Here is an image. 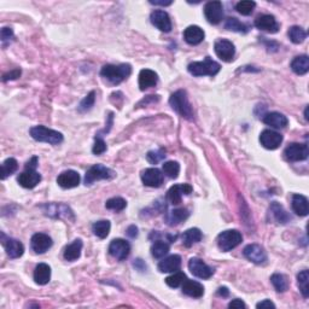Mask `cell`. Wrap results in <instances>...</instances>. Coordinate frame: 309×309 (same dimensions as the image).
I'll return each instance as SVG.
<instances>
[{
	"label": "cell",
	"mask_w": 309,
	"mask_h": 309,
	"mask_svg": "<svg viewBox=\"0 0 309 309\" xmlns=\"http://www.w3.org/2000/svg\"><path fill=\"white\" fill-rule=\"evenodd\" d=\"M169 104L172 107L174 112H176L180 116L186 120H193V110L188 101L187 93L184 89H179V91L174 92L169 98Z\"/></svg>",
	"instance_id": "obj_1"
},
{
	"label": "cell",
	"mask_w": 309,
	"mask_h": 309,
	"mask_svg": "<svg viewBox=\"0 0 309 309\" xmlns=\"http://www.w3.org/2000/svg\"><path fill=\"white\" fill-rule=\"evenodd\" d=\"M132 73V68L130 64H120V65H113L107 64L101 68L100 75L107 79L113 85H119L122 81H125L130 76Z\"/></svg>",
	"instance_id": "obj_2"
},
{
	"label": "cell",
	"mask_w": 309,
	"mask_h": 309,
	"mask_svg": "<svg viewBox=\"0 0 309 309\" xmlns=\"http://www.w3.org/2000/svg\"><path fill=\"white\" fill-rule=\"evenodd\" d=\"M188 73L193 76H215L220 71L221 65L213 61L211 57H205L203 62H193L188 65Z\"/></svg>",
	"instance_id": "obj_3"
},
{
	"label": "cell",
	"mask_w": 309,
	"mask_h": 309,
	"mask_svg": "<svg viewBox=\"0 0 309 309\" xmlns=\"http://www.w3.org/2000/svg\"><path fill=\"white\" fill-rule=\"evenodd\" d=\"M31 136L33 139L40 143H47L51 145H58L63 142V134L55 130L45 127V126H35L31 128Z\"/></svg>",
	"instance_id": "obj_4"
},
{
	"label": "cell",
	"mask_w": 309,
	"mask_h": 309,
	"mask_svg": "<svg viewBox=\"0 0 309 309\" xmlns=\"http://www.w3.org/2000/svg\"><path fill=\"white\" fill-rule=\"evenodd\" d=\"M243 241V236L237 230H227L221 232L218 237V245L221 250L227 253L235 249L241 244Z\"/></svg>",
	"instance_id": "obj_5"
},
{
	"label": "cell",
	"mask_w": 309,
	"mask_h": 309,
	"mask_svg": "<svg viewBox=\"0 0 309 309\" xmlns=\"http://www.w3.org/2000/svg\"><path fill=\"white\" fill-rule=\"evenodd\" d=\"M116 173L110 168L103 166V164H94L86 172L85 184L92 185L93 182L99 181V180L113 179Z\"/></svg>",
	"instance_id": "obj_6"
},
{
	"label": "cell",
	"mask_w": 309,
	"mask_h": 309,
	"mask_svg": "<svg viewBox=\"0 0 309 309\" xmlns=\"http://www.w3.org/2000/svg\"><path fill=\"white\" fill-rule=\"evenodd\" d=\"M308 146L307 144H298L293 143L290 144L286 149H285L284 155L286 157L287 161L291 162H298V161H304L308 157Z\"/></svg>",
	"instance_id": "obj_7"
},
{
	"label": "cell",
	"mask_w": 309,
	"mask_h": 309,
	"mask_svg": "<svg viewBox=\"0 0 309 309\" xmlns=\"http://www.w3.org/2000/svg\"><path fill=\"white\" fill-rule=\"evenodd\" d=\"M215 53L220 59L224 62H232L236 55V47L235 45L226 39H220L215 43Z\"/></svg>",
	"instance_id": "obj_8"
},
{
	"label": "cell",
	"mask_w": 309,
	"mask_h": 309,
	"mask_svg": "<svg viewBox=\"0 0 309 309\" xmlns=\"http://www.w3.org/2000/svg\"><path fill=\"white\" fill-rule=\"evenodd\" d=\"M131 253V245L130 243L125 239L118 238L114 239V241L110 243L109 245V254L112 255L113 257H115L116 260L119 261H124L130 256Z\"/></svg>",
	"instance_id": "obj_9"
},
{
	"label": "cell",
	"mask_w": 309,
	"mask_h": 309,
	"mask_svg": "<svg viewBox=\"0 0 309 309\" xmlns=\"http://www.w3.org/2000/svg\"><path fill=\"white\" fill-rule=\"evenodd\" d=\"M188 268H190L191 273L194 277L200 279H209L214 274V269L207 265L205 262H203V260L198 259V257H192L188 261Z\"/></svg>",
	"instance_id": "obj_10"
},
{
	"label": "cell",
	"mask_w": 309,
	"mask_h": 309,
	"mask_svg": "<svg viewBox=\"0 0 309 309\" xmlns=\"http://www.w3.org/2000/svg\"><path fill=\"white\" fill-rule=\"evenodd\" d=\"M204 15L212 25H219L224 17V7L220 2H209L204 7Z\"/></svg>",
	"instance_id": "obj_11"
},
{
	"label": "cell",
	"mask_w": 309,
	"mask_h": 309,
	"mask_svg": "<svg viewBox=\"0 0 309 309\" xmlns=\"http://www.w3.org/2000/svg\"><path fill=\"white\" fill-rule=\"evenodd\" d=\"M243 254L249 261L256 265H263L267 261L266 250L259 244H249L244 248Z\"/></svg>",
	"instance_id": "obj_12"
},
{
	"label": "cell",
	"mask_w": 309,
	"mask_h": 309,
	"mask_svg": "<svg viewBox=\"0 0 309 309\" xmlns=\"http://www.w3.org/2000/svg\"><path fill=\"white\" fill-rule=\"evenodd\" d=\"M2 243L4 245L5 250H7L9 257H11V259H19L25 253V247H23L22 243L17 241V239L7 237L4 233H2Z\"/></svg>",
	"instance_id": "obj_13"
},
{
	"label": "cell",
	"mask_w": 309,
	"mask_h": 309,
	"mask_svg": "<svg viewBox=\"0 0 309 309\" xmlns=\"http://www.w3.org/2000/svg\"><path fill=\"white\" fill-rule=\"evenodd\" d=\"M260 142L263 148L268 150H275L283 143V136L275 131L265 130L260 134Z\"/></svg>",
	"instance_id": "obj_14"
},
{
	"label": "cell",
	"mask_w": 309,
	"mask_h": 309,
	"mask_svg": "<svg viewBox=\"0 0 309 309\" xmlns=\"http://www.w3.org/2000/svg\"><path fill=\"white\" fill-rule=\"evenodd\" d=\"M193 191L191 185L188 184H179V185H174L169 188L167 192V199L168 202H170L174 205L176 204L181 203V198L185 194H190Z\"/></svg>",
	"instance_id": "obj_15"
},
{
	"label": "cell",
	"mask_w": 309,
	"mask_h": 309,
	"mask_svg": "<svg viewBox=\"0 0 309 309\" xmlns=\"http://www.w3.org/2000/svg\"><path fill=\"white\" fill-rule=\"evenodd\" d=\"M151 23L156 28L160 29L161 32L169 33L172 31V21H170L169 15L163 10H156L150 16Z\"/></svg>",
	"instance_id": "obj_16"
},
{
	"label": "cell",
	"mask_w": 309,
	"mask_h": 309,
	"mask_svg": "<svg viewBox=\"0 0 309 309\" xmlns=\"http://www.w3.org/2000/svg\"><path fill=\"white\" fill-rule=\"evenodd\" d=\"M53 242L49 235L45 233H35L31 239V247L33 251L37 254L46 253L49 249L52 247Z\"/></svg>",
	"instance_id": "obj_17"
},
{
	"label": "cell",
	"mask_w": 309,
	"mask_h": 309,
	"mask_svg": "<svg viewBox=\"0 0 309 309\" xmlns=\"http://www.w3.org/2000/svg\"><path fill=\"white\" fill-rule=\"evenodd\" d=\"M19 184L25 188H34L41 181V175L37 172V169L26 168L23 173H21L17 178Z\"/></svg>",
	"instance_id": "obj_18"
},
{
	"label": "cell",
	"mask_w": 309,
	"mask_h": 309,
	"mask_svg": "<svg viewBox=\"0 0 309 309\" xmlns=\"http://www.w3.org/2000/svg\"><path fill=\"white\" fill-rule=\"evenodd\" d=\"M142 180L144 185L150 187H160L163 184V174L157 168H148L143 170Z\"/></svg>",
	"instance_id": "obj_19"
},
{
	"label": "cell",
	"mask_w": 309,
	"mask_h": 309,
	"mask_svg": "<svg viewBox=\"0 0 309 309\" xmlns=\"http://www.w3.org/2000/svg\"><path fill=\"white\" fill-rule=\"evenodd\" d=\"M43 208L45 209L46 215H49L51 218H65L68 220L69 219L74 220L73 212L64 204H46Z\"/></svg>",
	"instance_id": "obj_20"
},
{
	"label": "cell",
	"mask_w": 309,
	"mask_h": 309,
	"mask_svg": "<svg viewBox=\"0 0 309 309\" xmlns=\"http://www.w3.org/2000/svg\"><path fill=\"white\" fill-rule=\"evenodd\" d=\"M255 27L261 31L268 33H277L279 29V23L272 15H261L255 20Z\"/></svg>",
	"instance_id": "obj_21"
},
{
	"label": "cell",
	"mask_w": 309,
	"mask_h": 309,
	"mask_svg": "<svg viewBox=\"0 0 309 309\" xmlns=\"http://www.w3.org/2000/svg\"><path fill=\"white\" fill-rule=\"evenodd\" d=\"M57 184L62 188H73L79 186L80 184V175L75 170H65L61 173L57 178Z\"/></svg>",
	"instance_id": "obj_22"
},
{
	"label": "cell",
	"mask_w": 309,
	"mask_h": 309,
	"mask_svg": "<svg viewBox=\"0 0 309 309\" xmlns=\"http://www.w3.org/2000/svg\"><path fill=\"white\" fill-rule=\"evenodd\" d=\"M181 267V257L179 255H172L158 263V271L162 273L178 272Z\"/></svg>",
	"instance_id": "obj_23"
},
{
	"label": "cell",
	"mask_w": 309,
	"mask_h": 309,
	"mask_svg": "<svg viewBox=\"0 0 309 309\" xmlns=\"http://www.w3.org/2000/svg\"><path fill=\"white\" fill-rule=\"evenodd\" d=\"M204 34L203 29L198 26H190L185 29L184 32V39L187 44L190 45H198L204 40Z\"/></svg>",
	"instance_id": "obj_24"
},
{
	"label": "cell",
	"mask_w": 309,
	"mask_h": 309,
	"mask_svg": "<svg viewBox=\"0 0 309 309\" xmlns=\"http://www.w3.org/2000/svg\"><path fill=\"white\" fill-rule=\"evenodd\" d=\"M158 81V75L154 70L150 69H143L139 73V87L142 91L150 88V87L156 86Z\"/></svg>",
	"instance_id": "obj_25"
},
{
	"label": "cell",
	"mask_w": 309,
	"mask_h": 309,
	"mask_svg": "<svg viewBox=\"0 0 309 309\" xmlns=\"http://www.w3.org/2000/svg\"><path fill=\"white\" fill-rule=\"evenodd\" d=\"M269 215L274 221H277L278 224H287L291 221V217L287 214L286 211L284 209V207L278 202H273L269 207Z\"/></svg>",
	"instance_id": "obj_26"
},
{
	"label": "cell",
	"mask_w": 309,
	"mask_h": 309,
	"mask_svg": "<svg viewBox=\"0 0 309 309\" xmlns=\"http://www.w3.org/2000/svg\"><path fill=\"white\" fill-rule=\"evenodd\" d=\"M291 205H292V211L298 217H307L309 212L308 199L307 197L302 196V194H293L292 199H291Z\"/></svg>",
	"instance_id": "obj_27"
},
{
	"label": "cell",
	"mask_w": 309,
	"mask_h": 309,
	"mask_svg": "<svg viewBox=\"0 0 309 309\" xmlns=\"http://www.w3.org/2000/svg\"><path fill=\"white\" fill-rule=\"evenodd\" d=\"M263 122L267 126H271L273 128H278V130H280V128H285L287 126V119L286 116L283 115V114L280 113H268L266 114L265 116H263Z\"/></svg>",
	"instance_id": "obj_28"
},
{
	"label": "cell",
	"mask_w": 309,
	"mask_h": 309,
	"mask_svg": "<svg viewBox=\"0 0 309 309\" xmlns=\"http://www.w3.org/2000/svg\"><path fill=\"white\" fill-rule=\"evenodd\" d=\"M182 292H184L185 295L193 297V298H199V297L204 295V287L203 285L198 283V281L186 279L184 284H182Z\"/></svg>",
	"instance_id": "obj_29"
},
{
	"label": "cell",
	"mask_w": 309,
	"mask_h": 309,
	"mask_svg": "<svg viewBox=\"0 0 309 309\" xmlns=\"http://www.w3.org/2000/svg\"><path fill=\"white\" fill-rule=\"evenodd\" d=\"M51 279V267L46 263H39L35 267L34 280L39 285H46Z\"/></svg>",
	"instance_id": "obj_30"
},
{
	"label": "cell",
	"mask_w": 309,
	"mask_h": 309,
	"mask_svg": "<svg viewBox=\"0 0 309 309\" xmlns=\"http://www.w3.org/2000/svg\"><path fill=\"white\" fill-rule=\"evenodd\" d=\"M82 241L81 239H75V241L69 244L67 248L64 249V259L73 262L76 261L81 256V251H82Z\"/></svg>",
	"instance_id": "obj_31"
},
{
	"label": "cell",
	"mask_w": 309,
	"mask_h": 309,
	"mask_svg": "<svg viewBox=\"0 0 309 309\" xmlns=\"http://www.w3.org/2000/svg\"><path fill=\"white\" fill-rule=\"evenodd\" d=\"M190 213L187 212V209L180 208V209H174V211L167 213L166 214V221L169 226H176V225L181 224L182 221H185L188 218Z\"/></svg>",
	"instance_id": "obj_32"
},
{
	"label": "cell",
	"mask_w": 309,
	"mask_h": 309,
	"mask_svg": "<svg viewBox=\"0 0 309 309\" xmlns=\"http://www.w3.org/2000/svg\"><path fill=\"white\" fill-rule=\"evenodd\" d=\"M291 69L297 75H304L309 71V58L307 55L297 56L291 62Z\"/></svg>",
	"instance_id": "obj_33"
},
{
	"label": "cell",
	"mask_w": 309,
	"mask_h": 309,
	"mask_svg": "<svg viewBox=\"0 0 309 309\" xmlns=\"http://www.w3.org/2000/svg\"><path fill=\"white\" fill-rule=\"evenodd\" d=\"M202 237L203 236H202V232H200V230L190 229L182 233V243H184L185 247L190 248L193 244H196V243L200 242Z\"/></svg>",
	"instance_id": "obj_34"
},
{
	"label": "cell",
	"mask_w": 309,
	"mask_h": 309,
	"mask_svg": "<svg viewBox=\"0 0 309 309\" xmlns=\"http://www.w3.org/2000/svg\"><path fill=\"white\" fill-rule=\"evenodd\" d=\"M110 229H112V224H110V221L101 220V221H97V223L93 224L92 232L94 233L98 238L104 239V238H107L108 235H109Z\"/></svg>",
	"instance_id": "obj_35"
},
{
	"label": "cell",
	"mask_w": 309,
	"mask_h": 309,
	"mask_svg": "<svg viewBox=\"0 0 309 309\" xmlns=\"http://www.w3.org/2000/svg\"><path fill=\"white\" fill-rule=\"evenodd\" d=\"M297 284H298L299 291H301L302 296L304 298L309 297V272L307 269L299 272L297 275Z\"/></svg>",
	"instance_id": "obj_36"
},
{
	"label": "cell",
	"mask_w": 309,
	"mask_h": 309,
	"mask_svg": "<svg viewBox=\"0 0 309 309\" xmlns=\"http://www.w3.org/2000/svg\"><path fill=\"white\" fill-rule=\"evenodd\" d=\"M19 169V163L15 158H8L3 162L2 164V179L5 180L8 176L13 175V174Z\"/></svg>",
	"instance_id": "obj_37"
},
{
	"label": "cell",
	"mask_w": 309,
	"mask_h": 309,
	"mask_svg": "<svg viewBox=\"0 0 309 309\" xmlns=\"http://www.w3.org/2000/svg\"><path fill=\"white\" fill-rule=\"evenodd\" d=\"M271 281L278 292H285V291L289 289V281H287L286 277L284 274H280V273L273 274L271 277Z\"/></svg>",
	"instance_id": "obj_38"
},
{
	"label": "cell",
	"mask_w": 309,
	"mask_h": 309,
	"mask_svg": "<svg viewBox=\"0 0 309 309\" xmlns=\"http://www.w3.org/2000/svg\"><path fill=\"white\" fill-rule=\"evenodd\" d=\"M289 38L293 44H301L305 40V38H307V33H305L302 27L293 26L291 27L289 31Z\"/></svg>",
	"instance_id": "obj_39"
},
{
	"label": "cell",
	"mask_w": 309,
	"mask_h": 309,
	"mask_svg": "<svg viewBox=\"0 0 309 309\" xmlns=\"http://www.w3.org/2000/svg\"><path fill=\"white\" fill-rule=\"evenodd\" d=\"M169 253V245L163 241H157L151 247V254L155 259H162Z\"/></svg>",
	"instance_id": "obj_40"
},
{
	"label": "cell",
	"mask_w": 309,
	"mask_h": 309,
	"mask_svg": "<svg viewBox=\"0 0 309 309\" xmlns=\"http://www.w3.org/2000/svg\"><path fill=\"white\" fill-rule=\"evenodd\" d=\"M162 169H163V173L166 174L168 178L175 179L178 178L180 173V164L175 161H169L162 166Z\"/></svg>",
	"instance_id": "obj_41"
},
{
	"label": "cell",
	"mask_w": 309,
	"mask_h": 309,
	"mask_svg": "<svg viewBox=\"0 0 309 309\" xmlns=\"http://www.w3.org/2000/svg\"><path fill=\"white\" fill-rule=\"evenodd\" d=\"M107 209H110V211L114 212H122L124 209L127 207V202L121 197H114L110 198L109 200H107L106 203Z\"/></svg>",
	"instance_id": "obj_42"
},
{
	"label": "cell",
	"mask_w": 309,
	"mask_h": 309,
	"mask_svg": "<svg viewBox=\"0 0 309 309\" xmlns=\"http://www.w3.org/2000/svg\"><path fill=\"white\" fill-rule=\"evenodd\" d=\"M225 28L229 29V31L238 32V33H247L248 32L247 26L243 25L242 22H239V21L235 19V17H230V19L226 20V22H225Z\"/></svg>",
	"instance_id": "obj_43"
},
{
	"label": "cell",
	"mask_w": 309,
	"mask_h": 309,
	"mask_svg": "<svg viewBox=\"0 0 309 309\" xmlns=\"http://www.w3.org/2000/svg\"><path fill=\"white\" fill-rule=\"evenodd\" d=\"M185 280H186L185 273L178 271V272H174L170 277H168L166 279V283L168 286L174 287V289H175V287H179L180 285L184 284Z\"/></svg>",
	"instance_id": "obj_44"
},
{
	"label": "cell",
	"mask_w": 309,
	"mask_h": 309,
	"mask_svg": "<svg viewBox=\"0 0 309 309\" xmlns=\"http://www.w3.org/2000/svg\"><path fill=\"white\" fill-rule=\"evenodd\" d=\"M256 7V3L250 2V0H244V2H239L236 5V10L243 16H249V15L253 14L254 9Z\"/></svg>",
	"instance_id": "obj_45"
},
{
	"label": "cell",
	"mask_w": 309,
	"mask_h": 309,
	"mask_svg": "<svg viewBox=\"0 0 309 309\" xmlns=\"http://www.w3.org/2000/svg\"><path fill=\"white\" fill-rule=\"evenodd\" d=\"M94 101H95V92L92 91V92H89L88 94L82 99V100H81V103L79 106V112L86 113V112H88V110H91L92 107L94 106Z\"/></svg>",
	"instance_id": "obj_46"
},
{
	"label": "cell",
	"mask_w": 309,
	"mask_h": 309,
	"mask_svg": "<svg viewBox=\"0 0 309 309\" xmlns=\"http://www.w3.org/2000/svg\"><path fill=\"white\" fill-rule=\"evenodd\" d=\"M164 154H166V151H164L163 149H160V150H156V151L148 152L146 158H148V161L150 162V163L157 164L158 162H161L164 157H166V155Z\"/></svg>",
	"instance_id": "obj_47"
},
{
	"label": "cell",
	"mask_w": 309,
	"mask_h": 309,
	"mask_svg": "<svg viewBox=\"0 0 309 309\" xmlns=\"http://www.w3.org/2000/svg\"><path fill=\"white\" fill-rule=\"evenodd\" d=\"M92 151L94 155H101L107 151V144L100 137H95L94 145H93Z\"/></svg>",
	"instance_id": "obj_48"
},
{
	"label": "cell",
	"mask_w": 309,
	"mask_h": 309,
	"mask_svg": "<svg viewBox=\"0 0 309 309\" xmlns=\"http://www.w3.org/2000/svg\"><path fill=\"white\" fill-rule=\"evenodd\" d=\"M0 38H2L3 43H5V41H10L11 39L14 38V31L11 28H8V27H5V28L2 29V33H0Z\"/></svg>",
	"instance_id": "obj_49"
},
{
	"label": "cell",
	"mask_w": 309,
	"mask_h": 309,
	"mask_svg": "<svg viewBox=\"0 0 309 309\" xmlns=\"http://www.w3.org/2000/svg\"><path fill=\"white\" fill-rule=\"evenodd\" d=\"M20 76H21L20 69H14V70L9 71V73L5 74L4 76H3V80L7 82V81H9V80H16L17 77H20Z\"/></svg>",
	"instance_id": "obj_50"
},
{
	"label": "cell",
	"mask_w": 309,
	"mask_h": 309,
	"mask_svg": "<svg viewBox=\"0 0 309 309\" xmlns=\"http://www.w3.org/2000/svg\"><path fill=\"white\" fill-rule=\"evenodd\" d=\"M229 308H247V304L242 301V299H233L232 302H230Z\"/></svg>",
	"instance_id": "obj_51"
},
{
	"label": "cell",
	"mask_w": 309,
	"mask_h": 309,
	"mask_svg": "<svg viewBox=\"0 0 309 309\" xmlns=\"http://www.w3.org/2000/svg\"><path fill=\"white\" fill-rule=\"evenodd\" d=\"M256 307L257 308H275V304L273 302L269 301V299H265V301L257 303Z\"/></svg>",
	"instance_id": "obj_52"
},
{
	"label": "cell",
	"mask_w": 309,
	"mask_h": 309,
	"mask_svg": "<svg viewBox=\"0 0 309 309\" xmlns=\"http://www.w3.org/2000/svg\"><path fill=\"white\" fill-rule=\"evenodd\" d=\"M127 235L128 237H131V238H136L138 236V227L134 226V225H132L127 229Z\"/></svg>",
	"instance_id": "obj_53"
},
{
	"label": "cell",
	"mask_w": 309,
	"mask_h": 309,
	"mask_svg": "<svg viewBox=\"0 0 309 309\" xmlns=\"http://www.w3.org/2000/svg\"><path fill=\"white\" fill-rule=\"evenodd\" d=\"M38 167V157H33L32 160L27 162L26 168H32V169H37Z\"/></svg>",
	"instance_id": "obj_54"
},
{
	"label": "cell",
	"mask_w": 309,
	"mask_h": 309,
	"mask_svg": "<svg viewBox=\"0 0 309 309\" xmlns=\"http://www.w3.org/2000/svg\"><path fill=\"white\" fill-rule=\"evenodd\" d=\"M133 265L137 269H139V271H145V269H146V265L143 262V260H140V259L134 261Z\"/></svg>",
	"instance_id": "obj_55"
},
{
	"label": "cell",
	"mask_w": 309,
	"mask_h": 309,
	"mask_svg": "<svg viewBox=\"0 0 309 309\" xmlns=\"http://www.w3.org/2000/svg\"><path fill=\"white\" fill-rule=\"evenodd\" d=\"M229 290H227V287H220V289L218 290V295L219 296H223V297H227L229 296Z\"/></svg>",
	"instance_id": "obj_56"
},
{
	"label": "cell",
	"mask_w": 309,
	"mask_h": 309,
	"mask_svg": "<svg viewBox=\"0 0 309 309\" xmlns=\"http://www.w3.org/2000/svg\"><path fill=\"white\" fill-rule=\"evenodd\" d=\"M150 3L154 5H161V7H168V5L172 4V2H152V0Z\"/></svg>",
	"instance_id": "obj_57"
}]
</instances>
